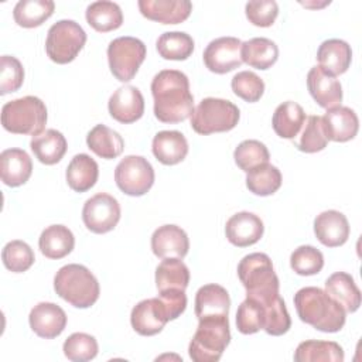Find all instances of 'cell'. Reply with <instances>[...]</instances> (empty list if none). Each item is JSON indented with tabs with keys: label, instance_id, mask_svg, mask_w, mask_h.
<instances>
[{
	"label": "cell",
	"instance_id": "cell-36",
	"mask_svg": "<svg viewBox=\"0 0 362 362\" xmlns=\"http://www.w3.org/2000/svg\"><path fill=\"white\" fill-rule=\"evenodd\" d=\"M189 283V270L178 257H167L156 269V286L158 291L178 288L185 290Z\"/></svg>",
	"mask_w": 362,
	"mask_h": 362
},
{
	"label": "cell",
	"instance_id": "cell-18",
	"mask_svg": "<svg viewBox=\"0 0 362 362\" xmlns=\"http://www.w3.org/2000/svg\"><path fill=\"white\" fill-rule=\"evenodd\" d=\"M307 86L313 99L324 109H331L341 105L342 86L341 82L321 69L318 65L313 66L307 74Z\"/></svg>",
	"mask_w": 362,
	"mask_h": 362
},
{
	"label": "cell",
	"instance_id": "cell-22",
	"mask_svg": "<svg viewBox=\"0 0 362 362\" xmlns=\"http://www.w3.org/2000/svg\"><path fill=\"white\" fill-rule=\"evenodd\" d=\"M351 45L339 38L325 40L324 42H321L317 51L318 66L332 76L346 72L351 65Z\"/></svg>",
	"mask_w": 362,
	"mask_h": 362
},
{
	"label": "cell",
	"instance_id": "cell-45",
	"mask_svg": "<svg viewBox=\"0 0 362 362\" xmlns=\"http://www.w3.org/2000/svg\"><path fill=\"white\" fill-rule=\"evenodd\" d=\"M264 305V314H266V322H264V331L269 335L279 337L286 334L291 327V318L286 308L284 300L279 296L269 304Z\"/></svg>",
	"mask_w": 362,
	"mask_h": 362
},
{
	"label": "cell",
	"instance_id": "cell-1",
	"mask_svg": "<svg viewBox=\"0 0 362 362\" xmlns=\"http://www.w3.org/2000/svg\"><path fill=\"white\" fill-rule=\"evenodd\" d=\"M154 116L163 123H180L194 113L188 76L177 69H163L151 81Z\"/></svg>",
	"mask_w": 362,
	"mask_h": 362
},
{
	"label": "cell",
	"instance_id": "cell-37",
	"mask_svg": "<svg viewBox=\"0 0 362 362\" xmlns=\"http://www.w3.org/2000/svg\"><path fill=\"white\" fill-rule=\"evenodd\" d=\"M156 48L158 55L164 59L184 61L191 57L194 51V40L189 34L182 31H167L157 38Z\"/></svg>",
	"mask_w": 362,
	"mask_h": 362
},
{
	"label": "cell",
	"instance_id": "cell-41",
	"mask_svg": "<svg viewBox=\"0 0 362 362\" xmlns=\"http://www.w3.org/2000/svg\"><path fill=\"white\" fill-rule=\"evenodd\" d=\"M62 351L72 362H86L98 355L99 346L95 337L85 332H74L65 339Z\"/></svg>",
	"mask_w": 362,
	"mask_h": 362
},
{
	"label": "cell",
	"instance_id": "cell-33",
	"mask_svg": "<svg viewBox=\"0 0 362 362\" xmlns=\"http://www.w3.org/2000/svg\"><path fill=\"white\" fill-rule=\"evenodd\" d=\"M88 24L99 33H109L117 30L123 23V13L117 3L100 0L93 1L86 7Z\"/></svg>",
	"mask_w": 362,
	"mask_h": 362
},
{
	"label": "cell",
	"instance_id": "cell-10",
	"mask_svg": "<svg viewBox=\"0 0 362 362\" xmlns=\"http://www.w3.org/2000/svg\"><path fill=\"white\" fill-rule=\"evenodd\" d=\"M115 181L124 194L141 197L154 184L153 165L141 156H126L115 168Z\"/></svg>",
	"mask_w": 362,
	"mask_h": 362
},
{
	"label": "cell",
	"instance_id": "cell-42",
	"mask_svg": "<svg viewBox=\"0 0 362 362\" xmlns=\"http://www.w3.org/2000/svg\"><path fill=\"white\" fill-rule=\"evenodd\" d=\"M301 136L297 141H294V146L303 151V153H317L327 147L328 139L324 133L321 117L311 115L305 117L304 126H303Z\"/></svg>",
	"mask_w": 362,
	"mask_h": 362
},
{
	"label": "cell",
	"instance_id": "cell-20",
	"mask_svg": "<svg viewBox=\"0 0 362 362\" xmlns=\"http://www.w3.org/2000/svg\"><path fill=\"white\" fill-rule=\"evenodd\" d=\"M189 240L184 229L177 225H163L151 235V250L160 259L187 256Z\"/></svg>",
	"mask_w": 362,
	"mask_h": 362
},
{
	"label": "cell",
	"instance_id": "cell-34",
	"mask_svg": "<svg viewBox=\"0 0 362 362\" xmlns=\"http://www.w3.org/2000/svg\"><path fill=\"white\" fill-rule=\"evenodd\" d=\"M296 362H342L344 349L334 341L308 339L298 344L294 352Z\"/></svg>",
	"mask_w": 362,
	"mask_h": 362
},
{
	"label": "cell",
	"instance_id": "cell-38",
	"mask_svg": "<svg viewBox=\"0 0 362 362\" xmlns=\"http://www.w3.org/2000/svg\"><path fill=\"white\" fill-rule=\"evenodd\" d=\"M281 185V173L277 167L266 163L250 171L246 175V187L250 192L260 197L274 194Z\"/></svg>",
	"mask_w": 362,
	"mask_h": 362
},
{
	"label": "cell",
	"instance_id": "cell-43",
	"mask_svg": "<svg viewBox=\"0 0 362 362\" xmlns=\"http://www.w3.org/2000/svg\"><path fill=\"white\" fill-rule=\"evenodd\" d=\"M1 260L3 264L6 266V269H8L13 273H23L25 270H28L34 260V252L30 247V245H27L23 240H11L8 242L1 252Z\"/></svg>",
	"mask_w": 362,
	"mask_h": 362
},
{
	"label": "cell",
	"instance_id": "cell-28",
	"mask_svg": "<svg viewBox=\"0 0 362 362\" xmlns=\"http://www.w3.org/2000/svg\"><path fill=\"white\" fill-rule=\"evenodd\" d=\"M65 177L71 189H74L75 192H85L90 189L98 181V163L85 153L76 154L69 161Z\"/></svg>",
	"mask_w": 362,
	"mask_h": 362
},
{
	"label": "cell",
	"instance_id": "cell-4",
	"mask_svg": "<svg viewBox=\"0 0 362 362\" xmlns=\"http://www.w3.org/2000/svg\"><path fill=\"white\" fill-rule=\"evenodd\" d=\"M55 293L76 308L93 305L100 294V287L90 270L82 264L62 266L54 277Z\"/></svg>",
	"mask_w": 362,
	"mask_h": 362
},
{
	"label": "cell",
	"instance_id": "cell-46",
	"mask_svg": "<svg viewBox=\"0 0 362 362\" xmlns=\"http://www.w3.org/2000/svg\"><path fill=\"white\" fill-rule=\"evenodd\" d=\"M232 90L240 99L253 103L257 102L264 92V82L252 71L238 72L230 82Z\"/></svg>",
	"mask_w": 362,
	"mask_h": 362
},
{
	"label": "cell",
	"instance_id": "cell-17",
	"mask_svg": "<svg viewBox=\"0 0 362 362\" xmlns=\"http://www.w3.org/2000/svg\"><path fill=\"white\" fill-rule=\"evenodd\" d=\"M321 123L327 139L338 143L352 140L359 129L356 113L351 107L341 105L327 109L321 117Z\"/></svg>",
	"mask_w": 362,
	"mask_h": 362
},
{
	"label": "cell",
	"instance_id": "cell-23",
	"mask_svg": "<svg viewBox=\"0 0 362 362\" xmlns=\"http://www.w3.org/2000/svg\"><path fill=\"white\" fill-rule=\"evenodd\" d=\"M33 161L21 148H7L0 154V177L8 187H20L28 181Z\"/></svg>",
	"mask_w": 362,
	"mask_h": 362
},
{
	"label": "cell",
	"instance_id": "cell-5",
	"mask_svg": "<svg viewBox=\"0 0 362 362\" xmlns=\"http://www.w3.org/2000/svg\"><path fill=\"white\" fill-rule=\"evenodd\" d=\"M189 342L188 354L194 362H216L230 342L228 315L204 317Z\"/></svg>",
	"mask_w": 362,
	"mask_h": 362
},
{
	"label": "cell",
	"instance_id": "cell-39",
	"mask_svg": "<svg viewBox=\"0 0 362 362\" xmlns=\"http://www.w3.org/2000/svg\"><path fill=\"white\" fill-rule=\"evenodd\" d=\"M264 322H266L264 305L253 298L246 297V300L240 303L236 311L238 331L245 335L255 334L264 328Z\"/></svg>",
	"mask_w": 362,
	"mask_h": 362
},
{
	"label": "cell",
	"instance_id": "cell-7",
	"mask_svg": "<svg viewBox=\"0 0 362 362\" xmlns=\"http://www.w3.org/2000/svg\"><path fill=\"white\" fill-rule=\"evenodd\" d=\"M240 117L235 103L219 98H205L191 115V127L198 134H212L232 130Z\"/></svg>",
	"mask_w": 362,
	"mask_h": 362
},
{
	"label": "cell",
	"instance_id": "cell-30",
	"mask_svg": "<svg viewBox=\"0 0 362 362\" xmlns=\"http://www.w3.org/2000/svg\"><path fill=\"white\" fill-rule=\"evenodd\" d=\"M240 57L245 64L256 69H269L279 58V48L274 41L264 37H255L242 42Z\"/></svg>",
	"mask_w": 362,
	"mask_h": 362
},
{
	"label": "cell",
	"instance_id": "cell-29",
	"mask_svg": "<svg viewBox=\"0 0 362 362\" xmlns=\"http://www.w3.org/2000/svg\"><path fill=\"white\" fill-rule=\"evenodd\" d=\"M38 246L45 257L58 260L72 252L75 246V238L71 229L66 226L51 225L41 232Z\"/></svg>",
	"mask_w": 362,
	"mask_h": 362
},
{
	"label": "cell",
	"instance_id": "cell-15",
	"mask_svg": "<svg viewBox=\"0 0 362 362\" xmlns=\"http://www.w3.org/2000/svg\"><path fill=\"white\" fill-rule=\"evenodd\" d=\"M107 109L110 116L119 123H133L144 113V98L139 88L126 85L113 92L109 99Z\"/></svg>",
	"mask_w": 362,
	"mask_h": 362
},
{
	"label": "cell",
	"instance_id": "cell-19",
	"mask_svg": "<svg viewBox=\"0 0 362 362\" xmlns=\"http://www.w3.org/2000/svg\"><path fill=\"white\" fill-rule=\"evenodd\" d=\"M137 4L146 18L161 24H180L192 11L189 0H140Z\"/></svg>",
	"mask_w": 362,
	"mask_h": 362
},
{
	"label": "cell",
	"instance_id": "cell-12",
	"mask_svg": "<svg viewBox=\"0 0 362 362\" xmlns=\"http://www.w3.org/2000/svg\"><path fill=\"white\" fill-rule=\"evenodd\" d=\"M240 48L242 41L236 37L215 38L204 49V64L215 74L230 72L243 64Z\"/></svg>",
	"mask_w": 362,
	"mask_h": 362
},
{
	"label": "cell",
	"instance_id": "cell-13",
	"mask_svg": "<svg viewBox=\"0 0 362 362\" xmlns=\"http://www.w3.org/2000/svg\"><path fill=\"white\" fill-rule=\"evenodd\" d=\"M168 321L165 307L158 297L141 300L133 307L130 314L133 329L144 337H151L161 332Z\"/></svg>",
	"mask_w": 362,
	"mask_h": 362
},
{
	"label": "cell",
	"instance_id": "cell-6",
	"mask_svg": "<svg viewBox=\"0 0 362 362\" xmlns=\"http://www.w3.org/2000/svg\"><path fill=\"white\" fill-rule=\"evenodd\" d=\"M47 123L45 103L37 96H23L1 107V124L14 134L37 136Z\"/></svg>",
	"mask_w": 362,
	"mask_h": 362
},
{
	"label": "cell",
	"instance_id": "cell-40",
	"mask_svg": "<svg viewBox=\"0 0 362 362\" xmlns=\"http://www.w3.org/2000/svg\"><path fill=\"white\" fill-rule=\"evenodd\" d=\"M236 165L245 173L269 163L270 154L267 147L259 140H243L233 151Z\"/></svg>",
	"mask_w": 362,
	"mask_h": 362
},
{
	"label": "cell",
	"instance_id": "cell-16",
	"mask_svg": "<svg viewBox=\"0 0 362 362\" xmlns=\"http://www.w3.org/2000/svg\"><path fill=\"white\" fill-rule=\"evenodd\" d=\"M263 232L264 226L262 219L247 211L232 215L225 226L228 240L238 247H246L257 243L263 236Z\"/></svg>",
	"mask_w": 362,
	"mask_h": 362
},
{
	"label": "cell",
	"instance_id": "cell-31",
	"mask_svg": "<svg viewBox=\"0 0 362 362\" xmlns=\"http://www.w3.org/2000/svg\"><path fill=\"white\" fill-rule=\"evenodd\" d=\"M304 122H305L304 109L293 100L280 103L276 107L272 119L273 130L281 139H294L303 129Z\"/></svg>",
	"mask_w": 362,
	"mask_h": 362
},
{
	"label": "cell",
	"instance_id": "cell-47",
	"mask_svg": "<svg viewBox=\"0 0 362 362\" xmlns=\"http://www.w3.org/2000/svg\"><path fill=\"white\" fill-rule=\"evenodd\" d=\"M24 81V68L21 62L11 55L0 58V93L7 95L21 88Z\"/></svg>",
	"mask_w": 362,
	"mask_h": 362
},
{
	"label": "cell",
	"instance_id": "cell-11",
	"mask_svg": "<svg viewBox=\"0 0 362 362\" xmlns=\"http://www.w3.org/2000/svg\"><path fill=\"white\" fill-rule=\"evenodd\" d=\"M82 219L85 226L93 233L110 232L120 219V205L110 194L98 192L86 199Z\"/></svg>",
	"mask_w": 362,
	"mask_h": 362
},
{
	"label": "cell",
	"instance_id": "cell-25",
	"mask_svg": "<svg viewBox=\"0 0 362 362\" xmlns=\"http://www.w3.org/2000/svg\"><path fill=\"white\" fill-rule=\"evenodd\" d=\"M229 305V293L219 284H205L199 287L195 294V315L198 320L204 317L228 315Z\"/></svg>",
	"mask_w": 362,
	"mask_h": 362
},
{
	"label": "cell",
	"instance_id": "cell-48",
	"mask_svg": "<svg viewBox=\"0 0 362 362\" xmlns=\"http://www.w3.org/2000/svg\"><path fill=\"white\" fill-rule=\"evenodd\" d=\"M245 13L253 25L270 27L279 14V6L274 0H255L246 3Z\"/></svg>",
	"mask_w": 362,
	"mask_h": 362
},
{
	"label": "cell",
	"instance_id": "cell-3",
	"mask_svg": "<svg viewBox=\"0 0 362 362\" xmlns=\"http://www.w3.org/2000/svg\"><path fill=\"white\" fill-rule=\"evenodd\" d=\"M238 277L246 288V297L269 304L279 294V277L266 253L246 255L238 264Z\"/></svg>",
	"mask_w": 362,
	"mask_h": 362
},
{
	"label": "cell",
	"instance_id": "cell-44",
	"mask_svg": "<svg viewBox=\"0 0 362 362\" xmlns=\"http://www.w3.org/2000/svg\"><path fill=\"white\" fill-rule=\"evenodd\" d=\"M290 266L300 276H313L322 270L324 256L317 247L303 245L291 253Z\"/></svg>",
	"mask_w": 362,
	"mask_h": 362
},
{
	"label": "cell",
	"instance_id": "cell-9",
	"mask_svg": "<svg viewBox=\"0 0 362 362\" xmlns=\"http://www.w3.org/2000/svg\"><path fill=\"white\" fill-rule=\"evenodd\" d=\"M146 45L130 35L117 37L107 45V61L113 76L120 82H129L137 74L146 59Z\"/></svg>",
	"mask_w": 362,
	"mask_h": 362
},
{
	"label": "cell",
	"instance_id": "cell-27",
	"mask_svg": "<svg viewBox=\"0 0 362 362\" xmlns=\"http://www.w3.org/2000/svg\"><path fill=\"white\" fill-rule=\"evenodd\" d=\"M325 291L345 313H355L361 305V291L354 277L345 272L332 273L325 281Z\"/></svg>",
	"mask_w": 362,
	"mask_h": 362
},
{
	"label": "cell",
	"instance_id": "cell-21",
	"mask_svg": "<svg viewBox=\"0 0 362 362\" xmlns=\"http://www.w3.org/2000/svg\"><path fill=\"white\" fill-rule=\"evenodd\" d=\"M314 233L327 247L342 246L349 238V223L346 216L335 209H328L317 215Z\"/></svg>",
	"mask_w": 362,
	"mask_h": 362
},
{
	"label": "cell",
	"instance_id": "cell-14",
	"mask_svg": "<svg viewBox=\"0 0 362 362\" xmlns=\"http://www.w3.org/2000/svg\"><path fill=\"white\" fill-rule=\"evenodd\" d=\"M28 322L31 329L41 338L52 339L62 334L66 327V314L65 311L48 301L38 303L33 307L28 315Z\"/></svg>",
	"mask_w": 362,
	"mask_h": 362
},
{
	"label": "cell",
	"instance_id": "cell-32",
	"mask_svg": "<svg viewBox=\"0 0 362 362\" xmlns=\"http://www.w3.org/2000/svg\"><path fill=\"white\" fill-rule=\"evenodd\" d=\"M88 147L99 157L112 160L122 154L124 141L122 136L105 124H96L86 136Z\"/></svg>",
	"mask_w": 362,
	"mask_h": 362
},
{
	"label": "cell",
	"instance_id": "cell-35",
	"mask_svg": "<svg viewBox=\"0 0 362 362\" xmlns=\"http://www.w3.org/2000/svg\"><path fill=\"white\" fill-rule=\"evenodd\" d=\"M54 8L52 0H20L13 8V17L20 27L34 28L48 20Z\"/></svg>",
	"mask_w": 362,
	"mask_h": 362
},
{
	"label": "cell",
	"instance_id": "cell-2",
	"mask_svg": "<svg viewBox=\"0 0 362 362\" xmlns=\"http://www.w3.org/2000/svg\"><path fill=\"white\" fill-rule=\"evenodd\" d=\"M300 320L322 332H338L345 325V310L320 287H303L294 294Z\"/></svg>",
	"mask_w": 362,
	"mask_h": 362
},
{
	"label": "cell",
	"instance_id": "cell-24",
	"mask_svg": "<svg viewBox=\"0 0 362 362\" xmlns=\"http://www.w3.org/2000/svg\"><path fill=\"white\" fill-rule=\"evenodd\" d=\"M153 154L164 165L181 163L188 154V141L181 132L163 130L153 139Z\"/></svg>",
	"mask_w": 362,
	"mask_h": 362
},
{
	"label": "cell",
	"instance_id": "cell-8",
	"mask_svg": "<svg viewBox=\"0 0 362 362\" xmlns=\"http://www.w3.org/2000/svg\"><path fill=\"white\" fill-rule=\"evenodd\" d=\"M86 42L85 30L74 20H59L47 34L45 51L51 61L68 64L76 58Z\"/></svg>",
	"mask_w": 362,
	"mask_h": 362
},
{
	"label": "cell",
	"instance_id": "cell-26",
	"mask_svg": "<svg viewBox=\"0 0 362 362\" xmlns=\"http://www.w3.org/2000/svg\"><path fill=\"white\" fill-rule=\"evenodd\" d=\"M30 147L40 163L45 165H52L62 160L64 154L66 153L68 144L65 136L61 132L55 129H47L42 133L33 136Z\"/></svg>",
	"mask_w": 362,
	"mask_h": 362
},
{
	"label": "cell",
	"instance_id": "cell-49",
	"mask_svg": "<svg viewBox=\"0 0 362 362\" xmlns=\"http://www.w3.org/2000/svg\"><path fill=\"white\" fill-rule=\"evenodd\" d=\"M158 298L164 304L170 321L178 318L185 311V308H187L185 290L170 288V290L158 291Z\"/></svg>",
	"mask_w": 362,
	"mask_h": 362
}]
</instances>
